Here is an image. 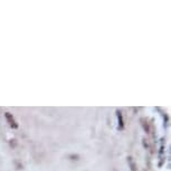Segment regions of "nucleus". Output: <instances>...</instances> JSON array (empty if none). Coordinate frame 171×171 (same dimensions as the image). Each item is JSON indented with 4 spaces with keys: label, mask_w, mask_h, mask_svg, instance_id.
<instances>
[{
    "label": "nucleus",
    "mask_w": 171,
    "mask_h": 171,
    "mask_svg": "<svg viewBox=\"0 0 171 171\" xmlns=\"http://www.w3.org/2000/svg\"><path fill=\"white\" fill-rule=\"evenodd\" d=\"M118 118H119V124H120V129H123V121H122V114H121L120 111H118Z\"/></svg>",
    "instance_id": "7ed1b4c3"
},
{
    "label": "nucleus",
    "mask_w": 171,
    "mask_h": 171,
    "mask_svg": "<svg viewBox=\"0 0 171 171\" xmlns=\"http://www.w3.org/2000/svg\"><path fill=\"white\" fill-rule=\"evenodd\" d=\"M5 116H6V120L8 121L9 125H10L11 128H12V129H17V128H18V124H17V122L15 121V119H13V116H12V114H11V113L6 112L5 113Z\"/></svg>",
    "instance_id": "f257e3e1"
},
{
    "label": "nucleus",
    "mask_w": 171,
    "mask_h": 171,
    "mask_svg": "<svg viewBox=\"0 0 171 171\" xmlns=\"http://www.w3.org/2000/svg\"><path fill=\"white\" fill-rule=\"evenodd\" d=\"M128 162H129V166H130V169H131V171H138L136 164H135V162H134V160H133V158H132V157H129V158H128Z\"/></svg>",
    "instance_id": "f03ea898"
}]
</instances>
